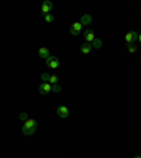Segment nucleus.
I'll list each match as a JSON object with an SVG mask.
<instances>
[{
    "mask_svg": "<svg viewBox=\"0 0 141 158\" xmlns=\"http://www.w3.org/2000/svg\"><path fill=\"white\" fill-rule=\"evenodd\" d=\"M23 134L24 135H33L34 133L37 131V120H34V118H28V120H26L23 124Z\"/></svg>",
    "mask_w": 141,
    "mask_h": 158,
    "instance_id": "nucleus-1",
    "label": "nucleus"
},
{
    "mask_svg": "<svg viewBox=\"0 0 141 158\" xmlns=\"http://www.w3.org/2000/svg\"><path fill=\"white\" fill-rule=\"evenodd\" d=\"M38 92L39 95H48L49 92H52V85L48 82H41L38 86Z\"/></svg>",
    "mask_w": 141,
    "mask_h": 158,
    "instance_id": "nucleus-2",
    "label": "nucleus"
},
{
    "mask_svg": "<svg viewBox=\"0 0 141 158\" xmlns=\"http://www.w3.org/2000/svg\"><path fill=\"white\" fill-rule=\"evenodd\" d=\"M126 43L127 44H135L138 41V33L137 31H128L124 37Z\"/></svg>",
    "mask_w": 141,
    "mask_h": 158,
    "instance_id": "nucleus-3",
    "label": "nucleus"
},
{
    "mask_svg": "<svg viewBox=\"0 0 141 158\" xmlns=\"http://www.w3.org/2000/svg\"><path fill=\"white\" fill-rule=\"evenodd\" d=\"M56 114H58L61 118H66V117L69 116V109H68V106L59 105L58 107H56Z\"/></svg>",
    "mask_w": 141,
    "mask_h": 158,
    "instance_id": "nucleus-4",
    "label": "nucleus"
},
{
    "mask_svg": "<svg viewBox=\"0 0 141 158\" xmlns=\"http://www.w3.org/2000/svg\"><path fill=\"white\" fill-rule=\"evenodd\" d=\"M45 64L48 68L51 69H56L59 66V59L56 58V56H49V58L45 59Z\"/></svg>",
    "mask_w": 141,
    "mask_h": 158,
    "instance_id": "nucleus-5",
    "label": "nucleus"
},
{
    "mask_svg": "<svg viewBox=\"0 0 141 158\" xmlns=\"http://www.w3.org/2000/svg\"><path fill=\"white\" fill-rule=\"evenodd\" d=\"M51 10H52V2L45 0V2L43 3V6H41V13H43L44 16H47V14H49Z\"/></svg>",
    "mask_w": 141,
    "mask_h": 158,
    "instance_id": "nucleus-6",
    "label": "nucleus"
},
{
    "mask_svg": "<svg viewBox=\"0 0 141 158\" xmlns=\"http://www.w3.org/2000/svg\"><path fill=\"white\" fill-rule=\"evenodd\" d=\"M81 33H82V23H81V21H79V23H73L72 26H71V34L76 37Z\"/></svg>",
    "mask_w": 141,
    "mask_h": 158,
    "instance_id": "nucleus-7",
    "label": "nucleus"
},
{
    "mask_svg": "<svg viewBox=\"0 0 141 158\" xmlns=\"http://www.w3.org/2000/svg\"><path fill=\"white\" fill-rule=\"evenodd\" d=\"M83 37H85V41L89 43V44H92L96 40V35H95V31H93V30H86L85 34H83Z\"/></svg>",
    "mask_w": 141,
    "mask_h": 158,
    "instance_id": "nucleus-8",
    "label": "nucleus"
},
{
    "mask_svg": "<svg viewBox=\"0 0 141 158\" xmlns=\"http://www.w3.org/2000/svg\"><path fill=\"white\" fill-rule=\"evenodd\" d=\"M38 55L41 56V58L47 59V58H49V56H51V54H49L48 48H45V47H41V48L38 49Z\"/></svg>",
    "mask_w": 141,
    "mask_h": 158,
    "instance_id": "nucleus-9",
    "label": "nucleus"
},
{
    "mask_svg": "<svg viewBox=\"0 0 141 158\" xmlns=\"http://www.w3.org/2000/svg\"><path fill=\"white\" fill-rule=\"evenodd\" d=\"M92 49H93L92 44H89V43H83L82 45H81V52L82 54H89Z\"/></svg>",
    "mask_w": 141,
    "mask_h": 158,
    "instance_id": "nucleus-10",
    "label": "nucleus"
},
{
    "mask_svg": "<svg viewBox=\"0 0 141 158\" xmlns=\"http://www.w3.org/2000/svg\"><path fill=\"white\" fill-rule=\"evenodd\" d=\"M81 23H82V26H88V24L92 23V16L90 14H83L82 19H81Z\"/></svg>",
    "mask_w": 141,
    "mask_h": 158,
    "instance_id": "nucleus-11",
    "label": "nucleus"
},
{
    "mask_svg": "<svg viewBox=\"0 0 141 158\" xmlns=\"http://www.w3.org/2000/svg\"><path fill=\"white\" fill-rule=\"evenodd\" d=\"M58 82H59V76L58 75H49L48 83H51V85H56Z\"/></svg>",
    "mask_w": 141,
    "mask_h": 158,
    "instance_id": "nucleus-12",
    "label": "nucleus"
},
{
    "mask_svg": "<svg viewBox=\"0 0 141 158\" xmlns=\"http://www.w3.org/2000/svg\"><path fill=\"white\" fill-rule=\"evenodd\" d=\"M103 45V41H102V40H100V38H96L95 40V41H93V43H92V47H93V48H100V47H102Z\"/></svg>",
    "mask_w": 141,
    "mask_h": 158,
    "instance_id": "nucleus-13",
    "label": "nucleus"
},
{
    "mask_svg": "<svg viewBox=\"0 0 141 158\" xmlns=\"http://www.w3.org/2000/svg\"><path fill=\"white\" fill-rule=\"evenodd\" d=\"M44 20H45L47 23H54V21H55V17L49 13V14H47V16H44Z\"/></svg>",
    "mask_w": 141,
    "mask_h": 158,
    "instance_id": "nucleus-14",
    "label": "nucleus"
},
{
    "mask_svg": "<svg viewBox=\"0 0 141 158\" xmlns=\"http://www.w3.org/2000/svg\"><path fill=\"white\" fill-rule=\"evenodd\" d=\"M137 48H138V47L135 45V44H130V45H127V49H128V52H131V54L137 52Z\"/></svg>",
    "mask_w": 141,
    "mask_h": 158,
    "instance_id": "nucleus-15",
    "label": "nucleus"
},
{
    "mask_svg": "<svg viewBox=\"0 0 141 158\" xmlns=\"http://www.w3.org/2000/svg\"><path fill=\"white\" fill-rule=\"evenodd\" d=\"M62 90V88H61V85L59 83H56V85H52V92L54 93H59Z\"/></svg>",
    "mask_w": 141,
    "mask_h": 158,
    "instance_id": "nucleus-16",
    "label": "nucleus"
},
{
    "mask_svg": "<svg viewBox=\"0 0 141 158\" xmlns=\"http://www.w3.org/2000/svg\"><path fill=\"white\" fill-rule=\"evenodd\" d=\"M41 81H43V82H48V81H49V75H48V73H43V75H41Z\"/></svg>",
    "mask_w": 141,
    "mask_h": 158,
    "instance_id": "nucleus-17",
    "label": "nucleus"
},
{
    "mask_svg": "<svg viewBox=\"0 0 141 158\" xmlns=\"http://www.w3.org/2000/svg\"><path fill=\"white\" fill-rule=\"evenodd\" d=\"M20 118H21L23 122H26V120H28V114H27V113H21V114H20Z\"/></svg>",
    "mask_w": 141,
    "mask_h": 158,
    "instance_id": "nucleus-18",
    "label": "nucleus"
},
{
    "mask_svg": "<svg viewBox=\"0 0 141 158\" xmlns=\"http://www.w3.org/2000/svg\"><path fill=\"white\" fill-rule=\"evenodd\" d=\"M138 43L141 44V34H138Z\"/></svg>",
    "mask_w": 141,
    "mask_h": 158,
    "instance_id": "nucleus-19",
    "label": "nucleus"
},
{
    "mask_svg": "<svg viewBox=\"0 0 141 158\" xmlns=\"http://www.w3.org/2000/svg\"><path fill=\"white\" fill-rule=\"evenodd\" d=\"M134 158H141V155H137V157H134Z\"/></svg>",
    "mask_w": 141,
    "mask_h": 158,
    "instance_id": "nucleus-20",
    "label": "nucleus"
}]
</instances>
